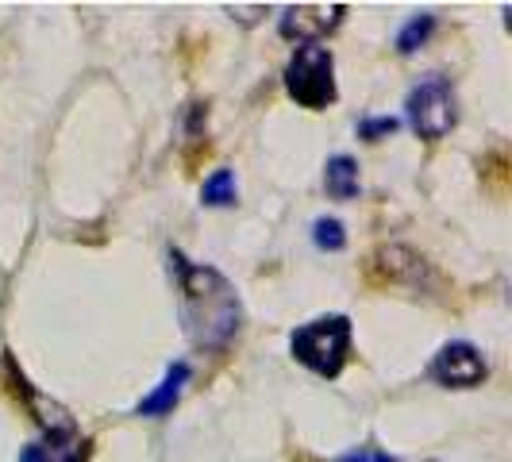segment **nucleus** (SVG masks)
Masks as SVG:
<instances>
[{"mask_svg": "<svg viewBox=\"0 0 512 462\" xmlns=\"http://www.w3.org/2000/svg\"><path fill=\"white\" fill-rule=\"evenodd\" d=\"M174 274H178L181 293V320L185 332L197 347H224L231 335L239 332V297L228 285V278L212 266H193L185 255H170Z\"/></svg>", "mask_w": 512, "mask_h": 462, "instance_id": "obj_1", "label": "nucleus"}, {"mask_svg": "<svg viewBox=\"0 0 512 462\" xmlns=\"http://www.w3.org/2000/svg\"><path fill=\"white\" fill-rule=\"evenodd\" d=\"M289 351L293 359L308 366L312 374L320 378H335L347 362L351 351V320L347 316H320V320H308L301 324L293 339H289Z\"/></svg>", "mask_w": 512, "mask_h": 462, "instance_id": "obj_2", "label": "nucleus"}, {"mask_svg": "<svg viewBox=\"0 0 512 462\" xmlns=\"http://www.w3.org/2000/svg\"><path fill=\"white\" fill-rule=\"evenodd\" d=\"M285 89L289 97L305 108H328L335 104V58L324 43L297 47L285 66Z\"/></svg>", "mask_w": 512, "mask_h": 462, "instance_id": "obj_3", "label": "nucleus"}, {"mask_svg": "<svg viewBox=\"0 0 512 462\" xmlns=\"http://www.w3.org/2000/svg\"><path fill=\"white\" fill-rule=\"evenodd\" d=\"M409 112V124L416 128V135L424 139H443L447 131L459 124V101H455V89L447 77H424L405 101Z\"/></svg>", "mask_w": 512, "mask_h": 462, "instance_id": "obj_4", "label": "nucleus"}, {"mask_svg": "<svg viewBox=\"0 0 512 462\" xmlns=\"http://www.w3.org/2000/svg\"><path fill=\"white\" fill-rule=\"evenodd\" d=\"M343 12H347V4H293V8H285L278 31L285 39L308 47V43H320L328 31L343 24Z\"/></svg>", "mask_w": 512, "mask_h": 462, "instance_id": "obj_5", "label": "nucleus"}, {"mask_svg": "<svg viewBox=\"0 0 512 462\" xmlns=\"http://www.w3.org/2000/svg\"><path fill=\"white\" fill-rule=\"evenodd\" d=\"M432 378L447 389H474L486 378V359L474 343H447L432 359Z\"/></svg>", "mask_w": 512, "mask_h": 462, "instance_id": "obj_6", "label": "nucleus"}, {"mask_svg": "<svg viewBox=\"0 0 512 462\" xmlns=\"http://www.w3.org/2000/svg\"><path fill=\"white\" fill-rule=\"evenodd\" d=\"M185 382H189V366H185V362H174L151 397H143V401H139V416H162V412H170L174 405H178Z\"/></svg>", "mask_w": 512, "mask_h": 462, "instance_id": "obj_7", "label": "nucleus"}, {"mask_svg": "<svg viewBox=\"0 0 512 462\" xmlns=\"http://www.w3.org/2000/svg\"><path fill=\"white\" fill-rule=\"evenodd\" d=\"M324 189L335 201H351L359 193V166H355V158L335 154L332 162L324 166Z\"/></svg>", "mask_w": 512, "mask_h": 462, "instance_id": "obj_8", "label": "nucleus"}, {"mask_svg": "<svg viewBox=\"0 0 512 462\" xmlns=\"http://www.w3.org/2000/svg\"><path fill=\"white\" fill-rule=\"evenodd\" d=\"M201 197H205V205H212V208L231 205V201H235V178H231L228 170H216V174L205 181Z\"/></svg>", "mask_w": 512, "mask_h": 462, "instance_id": "obj_9", "label": "nucleus"}, {"mask_svg": "<svg viewBox=\"0 0 512 462\" xmlns=\"http://www.w3.org/2000/svg\"><path fill=\"white\" fill-rule=\"evenodd\" d=\"M20 462H77V447L70 443V447H62V443H31L24 455H20Z\"/></svg>", "mask_w": 512, "mask_h": 462, "instance_id": "obj_10", "label": "nucleus"}, {"mask_svg": "<svg viewBox=\"0 0 512 462\" xmlns=\"http://www.w3.org/2000/svg\"><path fill=\"white\" fill-rule=\"evenodd\" d=\"M432 27H436V16H428V12H424V16H416V20H409L405 31L397 35V51L412 54L424 39H428V35H432Z\"/></svg>", "mask_w": 512, "mask_h": 462, "instance_id": "obj_11", "label": "nucleus"}, {"mask_svg": "<svg viewBox=\"0 0 512 462\" xmlns=\"http://www.w3.org/2000/svg\"><path fill=\"white\" fill-rule=\"evenodd\" d=\"M312 239H316V247H320V251H343V243H347V235H343V224H339L335 216H324V220H316V228H312Z\"/></svg>", "mask_w": 512, "mask_h": 462, "instance_id": "obj_12", "label": "nucleus"}, {"mask_svg": "<svg viewBox=\"0 0 512 462\" xmlns=\"http://www.w3.org/2000/svg\"><path fill=\"white\" fill-rule=\"evenodd\" d=\"M397 131V120L393 116H382V120H362L359 124V135L362 139H370V143H378L382 135H393Z\"/></svg>", "mask_w": 512, "mask_h": 462, "instance_id": "obj_13", "label": "nucleus"}, {"mask_svg": "<svg viewBox=\"0 0 512 462\" xmlns=\"http://www.w3.org/2000/svg\"><path fill=\"white\" fill-rule=\"evenodd\" d=\"M339 462H397L393 455H382L378 447H359V451H351V455H343Z\"/></svg>", "mask_w": 512, "mask_h": 462, "instance_id": "obj_14", "label": "nucleus"}]
</instances>
